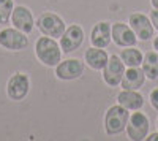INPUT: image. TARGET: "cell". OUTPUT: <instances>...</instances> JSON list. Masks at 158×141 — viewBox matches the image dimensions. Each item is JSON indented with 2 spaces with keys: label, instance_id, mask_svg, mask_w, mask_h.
<instances>
[{
  "label": "cell",
  "instance_id": "1",
  "mask_svg": "<svg viewBox=\"0 0 158 141\" xmlns=\"http://www.w3.org/2000/svg\"><path fill=\"white\" fill-rule=\"evenodd\" d=\"M130 119V113L122 105L111 106L104 116V129L108 135H118L127 129V124Z\"/></svg>",
  "mask_w": 158,
  "mask_h": 141
},
{
  "label": "cell",
  "instance_id": "2",
  "mask_svg": "<svg viewBox=\"0 0 158 141\" xmlns=\"http://www.w3.org/2000/svg\"><path fill=\"white\" fill-rule=\"evenodd\" d=\"M35 53H36L38 59L41 60L44 65H49V67L57 65L60 62V57H62L60 46L57 45L56 40H52L49 36H41L36 41Z\"/></svg>",
  "mask_w": 158,
  "mask_h": 141
},
{
  "label": "cell",
  "instance_id": "3",
  "mask_svg": "<svg viewBox=\"0 0 158 141\" xmlns=\"http://www.w3.org/2000/svg\"><path fill=\"white\" fill-rule=\"evenodd\" d=\"M38 29L44 35L52 36V38H60L65 33V22L60 16L54 15V13H43L38 18Z\"/></svg>",
  "mask_w": 158,
  "mask_h": 141
},
{
  "label": "cell",
  "instance_id": "4",
  "mask_svg": "<svg viewBox=\"0 0 158 141\" xmlns=\"http://www.w3.org/2000/svg\"><path fill=\"white\" fill-rule=\"evenodd\" d=\"M149 118L144 113H133L128 119L127 124V133L130 136V139L133 141H141L146 139L147 133H149Z\"/></svg>",
  "mask_w": 158,
  "mask_h": 141
},
{
  "label": "cell",
  "instance_id": "5",
  "mask_svg": "<svg viewBox=\"0 0 158 141\" xmlns=\"http://www.w3.org/2000/svg\"><path fill=\"white\" fill-rule=\"evenodd\" d=\"M29 40L25 36L24 32L15 29H3L0 30V46H3L5 49L11 51H21L24 48H27Z\"/></svg>",
  "mask_w": 158,
  "mask_h": 141
},
{
  "label": "cell",
  "instance_id": "6",
  "mask_svg": "<svg viewBox=\"0 0 158 141\" xmlns=\"http://www.w3.org/2000/svg\"><path fill=\"white\" fill-rule=\"evenodd\" d=\"M123 60L118 57V56H111L106 67L103 68V78H104V83L111 87H115L120 84L122 78H123V73H125V68H123Z\"/></svg>",
  "mask_w": 158,
  "mask_h": 141
},
{
  "label": "cell",
  "instance_id": "7",
  "mask_svg": "<svg viewBox=\"0 0 158 141\" xmlns=\"http://www.w3.org/2000/svg\"><path fill=\"white\" fill-rule=\"evenodd\" d=\"M130 27L133 29L136 36L142 41H147L153 36L152 21L146 15H142V13H135V15L130 16Z\"/></svg>",
  "mask_w": 158,
  "mask_h": 141
},
{
  "label": "cell",
  "instance_id": "8",
  "mask_svg": "<svg viewBox=\"0 0 158 141\" xmlns=\"http://www.w3.org/2000/svg\"><path fill=\"white\" fill-rule=\"evenodd\" d=\"M82 73H84V63L79 59H68V60L59 62L56 68L57 78L65 79V81L81 78Z\"/></svg>",
  "mask_w": 158,
  "mask_h": 141
},
{
  "label": "cell",
  "instance_id": "9",
  "mask_svg": "<svg viewBox=\"0 0 158 141\" xmlns=\"http://www.w3.org/2000/svg\"><path fill=\"white\" fill-rule=\"evenodd\" d=\"M29 87H30V83H29L27 75L16 73V75H13L8 81L6 94L11 100H22L29 94Z\"/></svg>",
  "mask_w": 158,
  "mask_h": 141
},
{
  "label": "cell",
  "instance_id": "10",
  "mask_svg": "<svg viewBox=\"0 0 158 141\" xmlns=\"http://www.w3.org/2000/svg\"><path fill=\"white\" fill-rule=\"evenodd\" d=\"M111 35H112V40L117 46H135L136 45V40L138 36L136 33L133 32V29L128 27L127 24H122V22H115L112 24L111 27Z\"/></svg>",
  "mask_w": 158,
  "mask_h": 141
},
{
  "label": "cell",
  "instance_id": "11",
  "mask_svg": "<svg viewBox=\"0 0 158 141\" xmlns=\"http://www.w3.org/2000/svg\"><path fill=\"white\" fill-rule=\"evenodd\" d=\"M11 22L13 25L24 32V33H30L33 30V16H32V13L27 6H16V8H13V13H11Z\"/></svg>",
  "mask_w": 158,
  "mask_h": 141
},
{
  "label": "cell",
  "instance_id": "12",
  "mask_svg": "<svg viewBox=\"0 0 158 141\" xmlns=\"http://www.w3.org/2000/svg\"><path fill=\"white\" fill-rule=\"evenodd\" d=\"M84 40V32L79 25H71L70 29L65 30V33L60 38V48L63 49V53H71L76 51L79 46L82 45Z\"/></svg>",
  "mask_w": 158,
  "mask_h": 141
},
{
  "label": "cell",
  "instance_id": "13",
  "mask_svg": "<svg viewBox=\"0 0 158 141\" xmlns=\"http://www.w3.org/2000/svg\"><path fill=\"white\" fill-rule=\"evenodd\" d=\"M144 81H146V75L139 67H130L125 73L123 78L120 81L122 87L127 91H138L139 87H142Z\"/></svg>",
  "mask_w": 158,
  "mask_h": 141
},
{
  "label": "cell",
  "instance_id": "14",
  "mask_svg": "<svg viewBox=\"0 0 158 141\" xmlns=\"http://www.w3.org/2000/svg\"><path fill=\"white\" fill-rule=\"evenodd\" d=\"M111 24L108 22H98L94 29H92L90 41L97 48H106L111 43Z\"/></svg>",
  "mask_w": 158,
  "mask_h": 141
},
{
  "label": "cell",
  "instance_id": "15",
  "mask_svg": "<svg viewBox=\"0 0 158 141\" xmlns=\"http://www.w3.org/2000/svg\"><path fill=\"white\" fill-rule=\"evenodd\" d=\"M117 101H118V105H122L127 109L138 111L144 105V97L136 91H127V89H123V91L117 95Z\"/></svg>",
  "mask_w": 158,
  "mask_h": 141
},
{
  "label": "cell",
  "instance_id": "16",
  "mask_svg": "<svg viewBox=\"0 0 158 141\" xmlns=\"http://www.w3.org/2000/svg\"><path fill=\"white\" fill-rule=\"evenodd\" d=\"M108 60H109V56L106 54V51H103V48L94 46L85 51V62L94 70H103L106 67Z\"/></svg>",
  "mask_w": 158,
  "mask_h": 141
},
{
  "label": "cell",
  "instance_id": "17",
  "mask_svg": "<svg viewBox=\"0 0 158 141\" xmlns=\"http://www.w3.org/2000/svg\"><path fill=\"white\" fill-rule=\"evenodd\" d=\"M141 65H142V71L146 75V78L152 81L158 78V53H155V51L147 53L144 56Z\"/></svg>",
  "mask_w": 158,
  "mask_h": 141
},
{
  "label": "cell",
  "instance_id": "18",
  "mask_svg": "<svg viewBox=\"0 0 158 141\" xmlns=\"http://www.w3.org/2000/svg\"><path fill=\"white\" fill-rule=\"evenodd\" d=\"M120 59L123 60V63L127 67H139L142 63V53L139 49L133 48V46H128V49H123L122 54H120Z\"/></svg>",
  "mask_w": 158,
  "mask_h": 141
},
{
  "label": "cell",
  "instance_id": "19",
  "mask_svg": "<svg viewBox=\"0 0 158 141\" xmlns=\"http://www.w3.org/2000/svg\"><path fill=\"white\" fill-rule=\"evenodd\" d=\"M13 0H0V24H6L13 13Z\"/></svg>",
  "mask_w": 158,
  "mask_h": 141
},
{
  "label": "cell",
  "instance_id": "20",
  "mask_svg": "<svg viewBox=\"0 0 158 141\" xmlns=\"http://www.w3.org/2000/svg\"><path fill=\"white\" fill-rule=\"evenodd\" d=\"M150 103H152V106L158 111V87L153 89V91L150 92Z\"/></svg>",
  "mask_w": 158,
  "mask_h": 141
},
{
  "label": "cell",
  "instance_id": "21",
  "mask_svg": "<svg viewBox=\"0 0 158 141\" xmlns=\"http://www.w3.org/2000/svg\"><path fill=\"white\" fill-rule=\"evenodd\" d=\"M150 21H152L153 29H156V30H158V8H155V10L150 13Z\"/></svg>",
  "mask_w": 158,
  "mask_h": 141
},
{
  "label": "cell",
  "instance_id": "22",
  "mask_svg": "<svg viewBox=\"0 0 158 141\" xmlns=\"http://www.w3.org/2000/svg\"><path fill=\"white\" fill-rule=\"evenodd\" d=\"M146 139H149V141H158V133H152L149 138H146Z\"/></svg>",
  "mask_w": 158,
  "mask_h": 141
},
{
  "label": "cell",
  "instance_id": "23",
  "mask_svg": "<svg viewBox=\"0 0 158 141\" xmlns=\"http://www.w3.org/2000/svg\"><path fill=\"white\" fill-rule=\"evenodd\" d=\"M153 48H155V49L158 51V36H156L155 40H153Z\"/></svg>",
  "mask_w": 158,
  "mask_h": 141
},
{
  "label": "cell",
  "instance_id": "24",
  "mask_svg": "<svg viewBox=\"0 0 158 141\" xmlns=\"http://www.w3.org/2000/svg\"><path fill=\"white\" fill-rule=\"evenodd\" d=\"M150 2H152V6L153 8H158V0H150Z\"/></svg>",
  "mask_w": 158,
  "mask_h": 141
},
{
  "label": "cell",
  "instance_id": "25",
  "mask_svg": "<svg viewBox=\"0 0 158 141\" xmlns=\"http://www.w3.org/2000/svg\"><path fill=\"white\" fill-rule=\"evenodd\" d=\"M156 125H158V121H156Z\"/></svg>",
  "mask_w": 158,
  "mask_h": 141
}]
</instances>
